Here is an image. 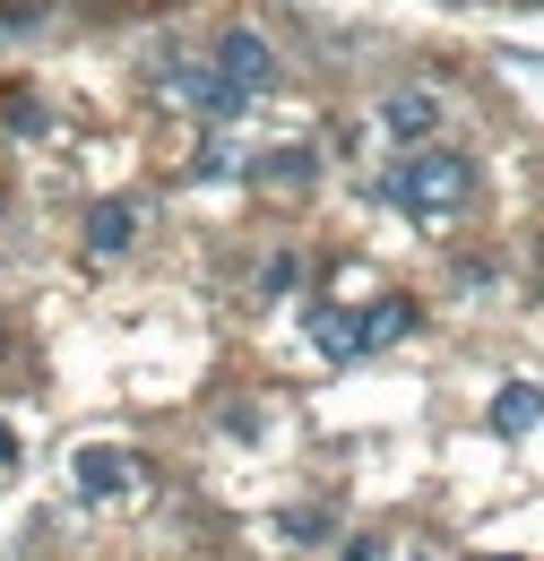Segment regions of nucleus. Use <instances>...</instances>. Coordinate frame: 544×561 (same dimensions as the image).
I'll list each match as a JSON object with an SVG mask.
<instances>
[{"label": "nucleus", "mask_w": 544, "mask_h": 561, "mask_svg": "<svg viewBox=\"0 0 544 561\" xmlns=\"http://www.w3.org/2000/svg\"><path fill=\"white\" fill-rule=\"evenodd\" d=\"M389 199H398L407 216H423V225H432V216H458L467 199H476V164L450 156V147H415L407 164L389 173Z\"/></svg>", "instance_id": "f257e3e1"}, {"label": "nucleus", "mask_w": 544, "mask_h": 561, "mask_svg": "<svg viewBox=\"0 0 544 561\" xmlns=\"http://www.w3.org/2000/svg\"><path fill=\"white\" fill-rule=\"evenodd\" d=\"M260 182H276V191H303V182H311V147H276L269 164H260Z\"/></svg>", "instance_id": "1a4fd4ad"}, {"label": "nucleus", "mask_w": 544, "mask_h": 561, "mask_svg": "<svg viewBox=\"0 0 544 561\" xmlns=\"http://www.w3.org/2000/svg\"><path fill=\"white\" fill-rule=\"evenodd\" d=\"M407 329H415V302H407V294H389V302L363 320V354H372V346H398Z\"/></svg>", "instance_id": "6e6552de"}, {"label": "nucleus", "mask_w": 544, "mask_h": 561, "mask_svg": "<svg viewBox=\"0 0 544 561\" xmlns=\"http://www.w3.org/2000/svg\"><path fill=\"white\" fill-rule=\"evenodd\" d=\"M69 476H78L87 501H122V492L138 484V476H131V449H78V467H69Z\"/></svg>", "instance_id": "20e7f679"}, {"label": "nucleus", "mask_w": 544, "mask_h": 561, "mask_svg": "<svg viewBox=\"0 0 544 561\" xmlns=\"http://www.w3.org/2000/svg\"><path fill=\"white\" fill-rule=\"evenodd\" d=\"M536 423H544V389H536V380H510V389L492 398V432H510V440H528Z\"/></svg>", "instance_id": "0eeeda50"}, {"label": "nucleus", "mask_w": 544, "mask_h": 561, "mask_svg": "<svg viewBox=\"0 0 544 561\" xmlns=\"http://www.w3.org/2000/svg\"><path fill=\"white\" fill-rule=\"evenodd\" d=\"M285 536H294V545H329V518H320V510H294Z\"/></svg>", "instance_id": "9d476101"}, {"label": "nucleus", "mask_w": 544, "mask_h": 561, "mask_svg": "<svg viewBox=\"0 0 544 561\" xmlns=\"http://www.w3.org/2000/svg\"><path fill=\"white\" fill-rule=\"evenodd\" d=\"M9 458H18V432H9V423H0V467H9Z\"/></svg>", "instance_id": "9b49d317"}, {"label": "nucleus", "mask_w": 544, "mask_h": 561, "mask_svg": "<svg viewBox=\"0 0 544 561\" xmlns=\"http://www.w3.org/2000/svg\"><path fill=\"white\" fill-rule=\"evenodd\" d=\"M131 242H138V208L131 199H95V208H87V251H95V260H122Z\"/></svg>", "instance_id": "423d86ee"}, {"label": "nucleus", "mask_w": 544, "mask_h": 561, "mask_svg": "<svg viewBox=\"0 0 544 561\" xmlns=\"http://www.w3.org/2000/svg\"><path fill=\"white\" fill-rule=\"evenodd\" d=\"M492 561H510V553H492Z\"/></svg>", "instance_id": "f8f14e48"}, {"label": "nucleus", "mask_w": 544, "mask_h": 561, "mask_svg": "<svg viewBox=\"0 0 544 561\" xmlns=\"http://www.w3.org/2000/svg\"><path fill=\"white\" fill-rule=\"evenodd\" d=\"M207 61H216V78H225L242 104L276 87V53H269V35H260V26H234V35H216V53H207Z\"/></svg>", "instance_id": "f03ea898"}, {"label": "nucleus", "mask_w": 544, "mask_h": 561, "mask_svg": "<svg viewBox=\"0 0 544 561\" xmlns=\"http://www.w3.org/2000/svg\"><path fill=\"white\" fill-rule=\"evenodd\" d=\"M165 87H173V95H191L207 122H234V113H242V95L216 78V61H165Z\"/></svg>", "instance_id": "7ed1b4c3"}, {"label": "nucleus", "mask_w": 544, "mask_h": 561, "mask_svg": "<svg viewBox=\"0 0 544 561\" xmlns=\"http://www.w3.org/2000/svg\"><path fill=\"white\" fill-rule=\"evenodd\" d=\"M381 122H389V139L423 147L432 130H441V95H423V87H398V95L381 104Z\"/></svg>", "instance_id": "39448f33"}]
</instances>
